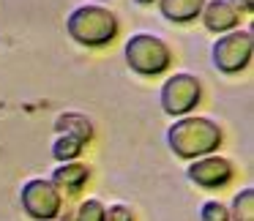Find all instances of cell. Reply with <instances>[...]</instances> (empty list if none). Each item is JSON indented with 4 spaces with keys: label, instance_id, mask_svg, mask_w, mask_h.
Wrapping results in <instances>:
<instances>
[{
    "label": "cell",
    "instance_id": "obj_1",
    "mask_svg": "<svg viewBox=\"0 0 254 221\" xmlns=\"http://www.w3.org/2000/svg\"><path fill=\"white\" fill-rule=\"evenodd\" d=\"M167 148L178 156V159H199V156L216 153L224 142V134H221V126L210 117L202 115H183L175 117L170 128L164 134Z\"/></svg>",
    "mask_w": 254,
    "mask_h": 221
},
{
    "label": "cell",
    "instance_id": "obj_2",
    "mask_svg": "<svg viewBox=\"0 0 254 221\" xmlns=\"http://www.w3.org/2000/svg\"><path fill=\"white\" fill-rule=\"evenodd\" d=\"M118 28H121V22H118L115 11H110L107 6H99V3L77 6L66 17L68 39L79 47H90V50L112 44L118 36Z\"/></svg>",
    "mask_w": 254,
    "mask_h": 221
},
{
    "label": "cell",
    "instance_id": "obj_3",
    "mask_svg": "<svg viewBox=\"0 0 254 221\" xmlns=\"http://www.w3.org/2000/svg\"><path fill=\"white\" fill-rule=\"evenodd\" d=\"M126 66L139 77H159L172 66V50L161 36L156 33H131L123 44Z\"/></svg>",
    "mask_w": 254,
    "mask_h": 221
},
{
    "label": "cell",
    "instance_id": "obj_4",
    "mask_svg": "<svg viewBox=\"0 0 254 221\" xmlns=\"http://www.w3.org/2000/svg\"><path fill=\"white\" fill-rule=\"evenodd\" d=\"M254 55V33L252 28H235L216 36L210 47V60L213 68L221 74H241L249 68Z\"/></svg>",
    "mask_w": 254,
    "mask_h": 221
},
{
    "label": "cell",
    "instance_id": "obj_5",
    "mask_svg": "<svg viewBox=\"0 0 254 221\" xmlns=\"http://www.w3.org/2000/svg\"><path fill=\"white\" fill-rule=\"evenodd\" d=\"M202 101V82L189 71H178L164 79L159 90V104L170 117L191 115Z\"/></svg>",
    "mask_w": 254,
    "mask_h": 221
},
{
    "label": "cell",
    "instance_id": "obj_6",
    "mask_svg": "<svg viewBox=\"0 0 254 221\" xmlns=\"http://www.w3.org/2000/svg\"><path fill=\"white\" fill-rule=\"evenodd\" d=\"M19 205L33 221H52L61 216L63 194L52 186L50 177H30L19 188Z\"/></svg>",
    "mask_w": 254,
    "mask_h": 221
},
{
    "label": "cell",
    "instance_id": "obj_7",
    "mask_svg": "<svg viewBox=\"0 0 254 221\" xmlns=\"http://www.w3.org/2000/svg\"><path fill=\"white\" fill-rule=\"evenodd\" d=\"M186 177L194 186L213 191V188H224L235 177V166L224 156L208 153V156H199V159H191V164L186 166Z\"/></svg>",
    "mask_w": 254,
    "mask_h": 221
},
{
    "label": "cell",
    "instance_id": "obj_8",
    "mask_svg": "<svg viewBox=\"0 0 254 221\" xmlns=\"http://www.w3.org/2000/svg\"><path fill=\"white\" fill-rule=\"evenodd\" d=\"M199 19H202L205 30L216 33V36L241 28V11L232 6L230 0H205L202 11H199Z\"/></svg>",
    "mask_w": 254,
    "mask_h": 221
},
{
    "label": "cell",
    "instance_id": "obj_9",
    "mask_svg": "<svg viewBox=\"0 0 254 221\" xmlns=\"http://www.w3.org/2000/svg\"><path fill=\"white\" fill-rule=\"evenodd\" d=\"M50 180H52V186H55L61 194H79L85 186H88V180H90V166L82 164L79 159L61 161V164L52 169Z\"/></svg>",
    "mask_w": 254,
    "mask_h": 221
},
{
    "label": "cell",
    "instance_id": "obj_10",
    "mask_svg": "<svg viewBox=\"0 0 254 221\" xmlns=\"http://www.w3.org/2000/svg\"><path fill=\"white\" fill-rule=\"evenodd\" d=\"M156 6H159V14L167 22L189 25V22H197L199 19L205 0H156Z\"/></svg>",
    "mask_w": 254,
    "mask_h": 221
},
{
    "label": "cell",
    "instance_id": "obj_11",
    "mask_svg": "<svg viewBox=\"0 0 254 221\" xmlns=\"http://www.w3.org/2000/svg\"><path fill=\"white\" fill-rule=\"evenodd\" d=\"M55 131L68 134V137H79L82 142H90L93 139V123L82 112H63V115L55 117Z\"/></svg>",
    "mask_w": 254,
    "mask_h": 221
},
{
    "label": "cell",
    "instance_id": "obj_12",
    "mask_svg": "<svg viewBox=\"0 0 254 221\" xmlns=\"http://www.w3.org/2000/svg\"><path fill=\"white\" fill-rule=\"evenodd\" d=\"M85 145L79 137H68V134H58L55 142H52V156H55V161L61 164V161H74L82 156Z\"/></svg>",
    "mask_w": 254,
    "mask_h": 221
},
{
    "label": "cell",
    "instance_id": "obj_13",
    "mask_svg": "<svg viewBox=\"0 0 254 221\" xmlns=\"http://www.w3.org/2000/svg\"><path fill=\"white\" fill-rule=\"evenodd\" d=\"M227 210H230V221H254V188H241Z\"/></svg>",
    "mask_w": 254,
    "mask_h": 221
},
{
    "label": "cell",
    "instance_id": "obj_14",
    "mask_svg": "<svg viewBox=\"0 0 254 221\" xmlns=\"http://www.w3.org/2000/svg\"><path fill=\"white\" fill-rule=\"evenodd\" d=\"M104 210H107V205L101 199H96V197L82 199L79 208L74 210L71 221H104Z\"/></svg>",
    "mask_w": 254,
    "mask_h": 221
},
{
    "label": "cell",
    "instance_id": "obj_15",
    "mask_svg": "<svg viewBox=\"0 0 254 221\" xmlns=\"http://www.w3.org/2000/svg\"><path fill=\"white\" fill-rule=\"evenodd\" d=\"M199 221H230V210L219 199H205L199 205Z\"/></svg>",
    "mask_w": 254,
    "mask_h": 221
},
{
    "label": "cell",
    "instance_id": "obj_16",
    "mask_svg": "<svg viewBox=\"0 0 254 221\" xmlns=\"http://www.w3.org/2000/svg\"><path fill=\"white\" fill-rule=\"evenodd\" d=\"M104 221H134V210L123 202L110 205V208L104 210Z\"/></svg>",
    "mask_w": 254,
    "mask_h": 221
},
{
    "label": "cell",
    "instance_id": "obj_17",
    "mask_svg": "<svg viewBox=\"0 0 254 221\" xmlns=\"http://www.w3.org/2000/svg\"><path fill=\"white\" fill-rule=\"evenodd\" d=\"M232 6L238 8L241 14H252L254 11V0H230Z\"/></svg>",
    "mask_w": 254,
    "mask_h": 221
},
{
    "label": "cell",
    "instance_id": "obj_18",
    "mask_svg": "<svg viewBox=\"0 0 254 221\" xmlns=\"http://www.w3.org/2000/svg\"><path fill=\"white\" fill-rule=\"evenodd\" d=\"M134 3H137V6H153L156 0H134Z\"/></svg>",
    "mask_w": 254,
    "mask_h": 221
}]
</instances>
